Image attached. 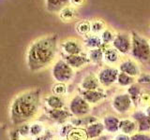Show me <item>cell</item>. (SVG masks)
Returning a JSON list of instances; mask_svg holds the SVG:
<instances>
[{
  "label": "cell",
  "mask_w": 150,
  "mask_h": 140,
  "mask_svg": "<svg viewBox=\"0 0 150 140\" xmlns=\"http://www.w3.org/2000/svg\"><path fill=\"white\" fill-rule=\"evenodd\" d=\"M42 92L40 88H29L16 93L8 106V119L14 126L36 120L43 111Z\"/></svg>",
  "instance_id": "6da1fadb"
},
{
  "label": "cell",
  "mask_w": 150,
  "mask_h": 140,
  "mask_svg": "<svg viewBox=\"0 0 150 140\" xmlns=\"http://www.w3.org/2000/svg\"><path fill=\"white\" fill-rule=\"evenodd\" d=\"M58 44L57 34L42 36L33 40L25 52V64L28 70L38 73L53 65L56 61Z\"/></svg>",
  "instance_id": "7a4b0ae2"
},
{
  "label": "cell",
  "mask_w": 150,
  "mask_h": 140,
  "mask_svg": "<svg viewBox=\"0 0 150 140\" xmlns=\"http://www.w3.org/2000/svg\"><path fill=\"white\" fill-rule=\"evenodd\" d=\"M131 36V50L130 57L140 64L150 62V45L149 39L141 35L140 33L132 31Z\"/></svg>",
  "instance_id": "3957f363"
},
{
  "label": "cell",
  "mask_w": 150,
  "mask_h": 140,
  "mask_svg": "<svg viewBox=\"0 0 150 140\" xmlns=\"http://www.w3.org/2000/svg\"><path fill=\"white\" fill-rule=\"evenodd\" d=\"M111 109L115 114L118 115L119 117H127L129 116L135 109L132 100L130 99L126 91H121L115 92L110 99Z\"/></svg>",
  "instance_id": "277c9868"
},
{
  "label": "cell",
  "mask_w": 150,
  "mask_h": 140,
  "mask_svg": "<svg viewBox=\"0 0 150 140\" xmlns=\"http://www.w3.org/2000/svg\"><path fill=\"white\" fill-rule=\"evenodd\" d=\"M52 77L55 82L70 83L75 77V70L65 62L64 59H56L52 65Z\"/></svg>",
  "instance_id": "5b68a950"
},
{
  "label": "cell",
  "mask_w": 150,
  "mask_h": 140,
  "mask_svg": "<svg viewBox=\"0 0 150 140\" xmlns=\"http://www.w3.org/2000/svg\"><path fill=\"white\" fill-rule=\"evenodd\" d=\"M67 108L72 117H84L91 113L92 106L89 105L82 95L77 92L68 98Z\"/></svg>",
  "instance_id": "8992f818"
},
{
  "label": "cell",
  "mask_w": 150,
  "mask_h": 140,
  "mask_svg": "<svg viewBox=\"0 0 150 140\" xmlns=\"http://www.w3.org/2000/svg\"><path fill=\"white\" fill-rule=\"evenodd\" d=\"M119 70L117 66H112V65L103 64L98 70L97 77L101 88L108 90L116 84L117 76H118Z\"/></svg>",
  "instance_id": "52a82bcc"
},
{
  "label": "cell",
  "mask_w": 150,
  "mask_h": 140,
  "mask_svg": "<svg viewBox=\"0 0 150 140\" xmlns=\"http://www.w3.org/2000/svg\"><path fill=\"white\" fill-rule=\"evenodd\" d=\"M122 56L129 55L131 50V36L128 32H116L115 39L111 45Z\"/></svg>",
  "instance_id": "ba28073f"
},
{
  "label": "cell",
  "mask_w": 150,
  "mask_h": 140,
  "mask_svg": "<svg viewBox=\"0 0 150 140\" xmlns=\"http://www.w3.org/2000/svg\"><path fill=\"white\" fill-rule=\"evenodd\" d=\"M60 49L63 55H76L86 52L83 42L74 37H69L60 43Z\"/></svg>",
  "instance_id": "9c48e42d"
},
{
  "label": "cell",
  "mask_w": 150,
  "mask_h": 140,
  "mask_svg": "<svg viewBox=\"0 0 150 140\" xmlns=\"http://www.w3.org/2000/svg\"><path fill=\"white\" fill-rule=\"evenodd\" d=\"M106 91L107 90L103 88L98 89V90H91V91H83L79 89L78 93L82 95V97L89 105H91L93 106L101 104L102 102H104L107 99L108 94Z\"/></svg>",
  "instance_id": "30bf717a"
},
{
  "label": "cell",
  "mask_w": 150,
  "mask_h": 140,
  "mask_svg": "<svg viewBox=\"0 0 150 140\" xmlns=\"http://www.w3.org/2000/svg\"><path fill=\"white\" fill-rule=\"evenodd\" d=\"M119 72H123L129 75L133 78H138L140 74L142 73L140 63L135 61L131 57H126L121 60V62L117 65Z\"/></svg>",
  "instance_id": "8fae6325"
},
{
  "label": "cell",
  "mask_w": 150,
  "mask_h": 140,
  "mask_svg": "<svg viewBox=\"0 0 150 140\" xmlns=\"http://www.w3.org/2000/svg\"><path fill=\"white\" fill-rule=\"evenodd\" d=\"M121 117L115 114L114 112H108V113L102 115L101 123L104 126V130L106 134L114 135L119 132V123Z\"/></svg>",
  "instance_id": "7c38bea8"
},
{
  "label": "cell",
  "mask_w": 150,
  "mask_h": 140,
  "mask_svg": "<svg viewBox=\"0 0 150 140\" xmlns=\"http://www.w3.org/2000/svg\"><path fill=\"white\" fill-rule=\"evenodd\" d=\"M44 113L47 116V118H49L53 123L58 124V125H62L70 120V118L72 117V115L70 114V112L69 109L66 107V108L62 109H47L45 108Z\"/></svg>",
  "instance_id": "4fadbf2b"
},
{
  "label": "cell",
  "mask_w": 150,
  "mask_h": 140,
  "mask_svg": "<svg viewBox=\"0 0 150 140\" xmlns=\"http://www.w3.org/2000/svg\"><path fill=\"white\" fill-rule=\"evenodd\" d=\"M129 117L137 123V129L140 133H150V118L144 114L143 109L135 108Z\"/></svg>",
  "instance_id": "5bb4252c"
},
{
  "label": "cell",
  "mask_w": 150,
  "mask_h": 140,
  "mask_svg": "<svg viewBox=\"0 0 150 140\" xmlns=\"http://www.w3.org/2000/svg\"><path fill=\"white\" fill-rule=\"evenodd\" d=\"M100 49L103 51V64H104L117 66L121 60L123 59V56L112 46L101 45Z\"/></svg>",
  "instance_id": "9a60e30c"
},
{
  "label": "cell",
  "mask_w": 150,
  "mask_h": 140,
  "mask_svg": "<svg viewBox=\"0 0 150 140\" xmlns=\"http://www.w3.org/2000/svg\"><path fill=\"white\" fill-rule=\"evenodd\" d=\"M42 103L47 109H62L67 107L68 98L50 93V94L43 96Z\"/></svg>",
  "instance_id": "2e32d148"
},
{
  "label": "cell",
  "mask_w": 150,
  "mask_h": 140,
  "mask_svg": "<svg viewBox=\"0 0 150 140\" xmlns=\"http://www.w3.org/2000/svg\"><path fill=\"white\" fill-rule=\"evenodd\" d=\"M62 59L67 63L70 67H72L75 71L79 69H82L83 67L86 66V65L90 64L89 60L87 58L86 51L81 54H76V55H63L62 54Z\"/></svg>",
  "instance_id": "e0dca14e"
},
{
  "label": "cell",
  "mask_w": 150,
  "mask_h": 140,
  "mask_svg": "<svg viewBox=\"0 0 150 140\" xmlns=\"http://www.w3.org/2000/svg\"><path fill=\"white\" fill-rule=\"evenodd\" d=\"M101 86L98 81L97 74L96 73H87L86 76H84L81 82L79 84V89L80 90H83V91H91V90H98V89H100Z\"/></svg>",
  "instance_id": "ac0fdd59"
},
{
  "label": "cell",
  "mask_w": 150,
  "mask_h": 140,
  "mask_svg": "<svg viewBox=\"0 0 150 140\" xmlns=\"http://www.w3.org/2000/svg\"><path fill=\"white\" fill-rule=\"evenodd\" d=\"M119 132L125 134H128L130 136V135H132L133 134L138 132L137 123L129 116L122 117L120 119V123H119Z\"/></svg>",
  "instance_id": "d6986e66"
},
{
  "label": "cell",
  "mask_w": 150,
  "mask_h": 140,
  "mask_svg": "<svg viewBox=\"0 0 150 140\" xmlns=\"http://www.w3.org/2000/svg\"><path fill=\"white\" fill-rule=\"evenodd\" d=\"M84 130H86L88 139H97L105 133L104 126H103L100 119L95 121V123L87 125Z\"/></svg>",
  "instance_id": "ffe728a7"
},
{
  "label": "cell",
  "mask_w": 150,
  "mask_h": 140,
  "mask_svg": "<svg viewBox=\"0 0 150 140\" xmlns=\"http://www.w3.org/2000/svg\"><path fill=\"white\" fill-rule=\"evenodd\" d=\"M83 45L84 47V49L89 50H93V49H98L100 48L102 45L101 38L98 35H94V34H89L86 36L83 37Z\"/></svg>",
  "instance_id": "44dd1931"
},
{
  "label": "cell",
  "mask_w": 150,
  "mask_h": 140,
  "mask_svg": "<svg viewBox=\"0 0 150 140\" xmlns=\"http://www.w3.org/2000/svg\"><path fill=\"white\" fill-rule=\"evenodd\" d=\"M78 15L76 8L72 6H66L65 8H63L61 10L58 12V17L59 19L62 22H72L73 20L76 19Z\"/></svg>",
  "instance_id": "7402d4cb"
},
{
  "label": "cell",
  "mask_w": 150,
  "mask_h": 140,
  "mask_svg": "<svg viewBox=\"0 0 150 140\" xmlns=\"http://www.w3.org/2000/svg\"><path fill=\"white\" fill-rule=\"evenodd\" d=\"M69 4V0H45L46 9L50 13H58Z\"/></svg>",
  "instance_id": "603a6c76"
},
{
  "label": "cell",
  "mask_w": 150,
  "mask_h": 140,
  "mask_svg": "<svg viewBox=\"0 0 150 140\" xmlns=\"http://www.w3.org/2000/svg\"><path fill=\"white\" fill-rule=\"evenodd\" d=\"M47 132L44 123L38 121L37 120L29 123V138H35L44 134Z\"/></svg>",
  "instance_id": "cb8c5ba5"
},
{
  "label": "cell",
  "mask_w": 150,
  "mask_h": 140,
  "mask_svg": "<svg viewBox=\"0 0 150 140\" xmlns=\"http://www.w3.org/2000/svg\"><path fill=\"white\" fill-rule=\"evenodd\" d=\"M142 90H143V87L136 82L133 83L132 85H130L129 87H128L125 90L126 92L128 93L129 96L130 97V99L132 100L135 108H137L138 107V102L140 99V95H141V92H142Z\"/></svg>",
  "instance_id": "d4e9b609"
},
{
  "label": "cell",
  "mask_w": 150,
  "mask_h": 140,
  "mask_svg": "<svg viewBox=\"0 0 150 140\" xmlns=\"http://www.w3.org/2000/svg\"><path fill=\"white\" fill-rule=\"evenodd\" d=\"M89 63L95 65H103V51L100 48L93 49L86 51Z\"/></svg>",
  "instance_id": "484cf974"
},
{
  "label": "cell",
  "mask_w": 150,
  "mask_h": 140,
  "mask_svg": "<svg viewBox=\"0 0 150 140\" xmlns=\"http://www.w3.org/2000/svg\"><path fill=\"white\" fill-rule=\"evenodd\" d=\"M136 82V78L129 76V75L123 73V72H119L118 76H117V79H116V84L119 88H122L126 90L127 88L129 87L130 85H132L133 83Z\"/></svg>",
  "instance_id": "4316f807"
},
{
  "label": "cell",
  "mask_w": 150,
  "mask_h": 140,
  "mask_svg": "<svg viewBox=\"0 0 150 140\" xmlns=\"http://www.w3.org/2000/svg\"><path fill=\"white\" fill-rule=\"evenodd\" d=\"M67 140H88L87 135L84 128L80 127H73L68 134Z\"/></svg>",
  "instance_id": "83f0119b"
},
{
  "label": "cell",
  "mask_w": 150,
  "mask_h": 140,
  "mask_svg": "<svg viewBox=\"0 0 150 140\" xmlns=\"http://www.w3.org/2000/svg\"><path fill=\"white\" fill-rule=\"evenodd\" d=\"M75 30L78 35L82 36H86L91 33V22L89 20H82L79 21L75 25Z\"/></svg>",
  "instance_id": "f1b7e54d"
},
{
  "label": "cell",
  "mask_w": 150,
  "mask_h": 140,
  "mask_svg": "<svg viewBox=\"0 0 150 140\" xmlns=\"http://www.w3.org/2000/svg\"><path fill=\"white\" fill-rule=\"evenodd\" d=\"M51 93L55 95H58L61 97H66L69 95V86L66 83H60V82H55L51 89Z\"/></svg>",
  "instance_id": "f546056e"
},
{
  "label": "cell",
  "mask_w": 150,
  "mask_h": 140,
  "mask_svg": "<svg viewBox=\"0 0 150 140\" xmlns=\"http://www.w3.org/2000/svg\"><path fill=\"white\" fill-rule=\"evenodd\" d=\"M115 33L116 32H115L111 27L107 26L105 29L101 32V34L100 35V38H101L102 45L111 46L112 43V41H114V39H115Z\"/></svg>",
  "instance_id": "4dcf8cb0"
},
{
  "label": "cell",
  "mask_w": 150,
  "mask_h": 140,
  "mask_svg": "<svg viewBox=\"0 0 150 140\" xmlns=\"http://www.w3.org/2000/svg\"><path fill=\"white\" fill-rule=\"evenodd\" d=\"M106 27L107 25L103 20H101V19H94V20L91 21V34L100 36Z\"/></svg>",
  "instance_id": "1f68e13d"
},
{
  "label": "cell",
  "mask_w": 150,
  "mask_h": 140,
  "mask_svg": "<svg viewBox=\"0 0 150 140\" xmlns=\"http://www.w3.org/2000/svg\"><path fill=\"white\" fill-rule=\"evenodd\" d=\"M150 104V89H143L138 102L137 108H144L145 106Z\"/></svg>",
  "instance_id": "d6a6232c"
},
{
  "label": "cell",
  "mask_w": 150,
  "mask_h": 140,
  "mask_svg": "<svg viewBox=\"0 0 150 140\" xmlns=\"http://www.w3.org/2000/svg\"><path fill=\"white\" fill-rule=\"evenodd\" d=\"M136 83H138L141 86L150 85V73L142 72L138 78H136Z\"/></svg>",
  "instance_id": "836d02e7"
},
{
  "label": "cell",
  "mask_w": 150,
  "mask_h": 140,
  "mask_svg": "<svg viewBox=\"0 0 150 140\" xmlns=\"http://www.w3.org/2000/svg\"><path fill=\"white\" fill-rule=\"evenodd\" d=\"M72 128H73V126L71 125V123H70L69 121H68V123H66L62 125H60V128L58 131V135H59L60 139L67 137L68 134L69 133V131Z\"/></svg>",
  "instance_id": "e575fe53"
},
{
  "label": "cell",
  "mask_w": 150,
  "mask_h": 140,
  "mask_svg": "<svg viewBox=\"0 0 150 140\" xmlns=\"http://www.w3.org/2000/svg\"><path fill=\"white\" fill-rule=\"evenodd\" d=\"M16 127L23 139H26L27 137H29V123H23L22 125L16 126Z\"/></svg>",
  "instance_id": "d590c367"
},
{
  "label": "cell",
  "mask_w": 150,
  "mask_h": 140,
  "mask_svg": "<svg viewBox=\"0 0 150 140\" xmlns=\"http://www.w3.org/2000/svg\"><path fill=\"white\" fill-rule=\"evenodd\" d=\"M130 140H150V133L137 132L130 135Z\"/></svg>",
  "instance_id": "8d00e7d4"
},
{
  "label": "cell",
  "mask_w": 150,
  "mask_h": 140,
  "mask_svg": "<svg viewBox=\"0 0 150 140\" xmlns=\"http://www.w3.org/2000/svg\"><path fill=\"white\" fill-rule=\"evenodd\" d=\"M9 139L11 140H22V136L20 135L18 132V129L17 127L14 128L11 131V133H9Z\"/></svg>",
  "instance_id": "74e56055"
},
{
  "label": "cell",
  "mask_w": 150,
  "mask_h": 140,
  "mask_svg": "<svg viewBox=\"0 0 150 140\" xmlns=\"http://www.w3.org/2000/svg\"><path fill=\"white\" fill-rule=\"evenodd\" d=\"M112 140H130V136L128 134L118 132L117 134L112 135Z\"/></svg>",
  "instance_id": "f35d334b"
},
{
  "label": "cell",
  "mask_w": 150,
  "mask_h": 140,
  "mask_svg": "<svg viewBox=\"0 0 150 140\" xmlns=\"http://www.w3.org/2000/svg\"><path fill=\"white\" fill-rule=\"evenodd\" d=\"M84 1H86V0H69V5L74 8L81 7L84 4Z\"/></svg>",
  "instance_id": "ab89813d"
},
{
  "label": "cell",
  "mask_w": 150,
  "mask_h": 140,
  "mask_svg": "<svg viewBox=\"0 0 150 140\" xmlns=\"http://www.w3.org/2000/svg\"><path fill=\"white\" fill-rule=\"evenodd\" d=\"M96 140H112V135L104 133L102 135H100L98 138H97Z\"/></svg>",
  "instance_id": "60d3db41"
},
{
  "label": "cell",
  "mask_w": 150,
  "mask_h": 140,
  "mask_svg": "<svg viewBox=\"0 0 150 140\" xmlns=\"http://www.w3.org/2000/svg\"><path fill=\"white\" fill-rule=\"evenodd\" d=\"M141 109H143V111L144 112V114L150 118V104L147 105V106H145L144 108H141Z\"/></svg>",
  "instance_id": "b9f144b4"
},
{
  "label": "cell",
  "mask_w": 150,
  "mask_h": 140,
  "mask_svg": "<svg viewBox=\"0 0 150 140\" xmlns=\"http://www.w3.org/2000/svg\"><path fill=\"white\" fill-rule=\"evenodd\" d=\"M60 140H67V139H66V138H62V139H60Z\"/></svg>",
  "instance_id": "7bdbcfd3"
},
{
  "label": "cell",
  "mask_w": 150,
  "mask_h": 140,
  "mask_svg": "<svg viewBox=\"0 0 150 140\" xmlns=\"http://www.w3.org/2000/svg\"><path fill=\"white\" fill-rule=\"evenodd\" d=\"M88 140H96V139H88Z\"/></svg>",
  "instance_id": "ee69618b"
},
{
  "label": "cell",
  "mask_w": 150,
  "mask_h": 140,
  "mask_svg": "<svg viewBox=\"0 0 150 140\" xmlns=\"http://www.w3.org/2000/svg\"><path fill=\"white\" fill-rule=\"evenodd\" d=\"M149 45H150V39H149Z\"/></svg>",
  "instance_id": "f6af8a7d"
},
{
  "label": "cell",
  "mask_w": 150,
  "mask_h": 140,
  "mask_svg": "<svg viewBox=\"0 0 150 140\" xmlns=\"http://www.w3.org/2000/svg\"><path fill=\"white\" fill-rule=\"evenodd\" d=\"M22 140H26V139H22Z\"/></svg>",
  "instance_id": "bcb514c9"
}]
</instances>
